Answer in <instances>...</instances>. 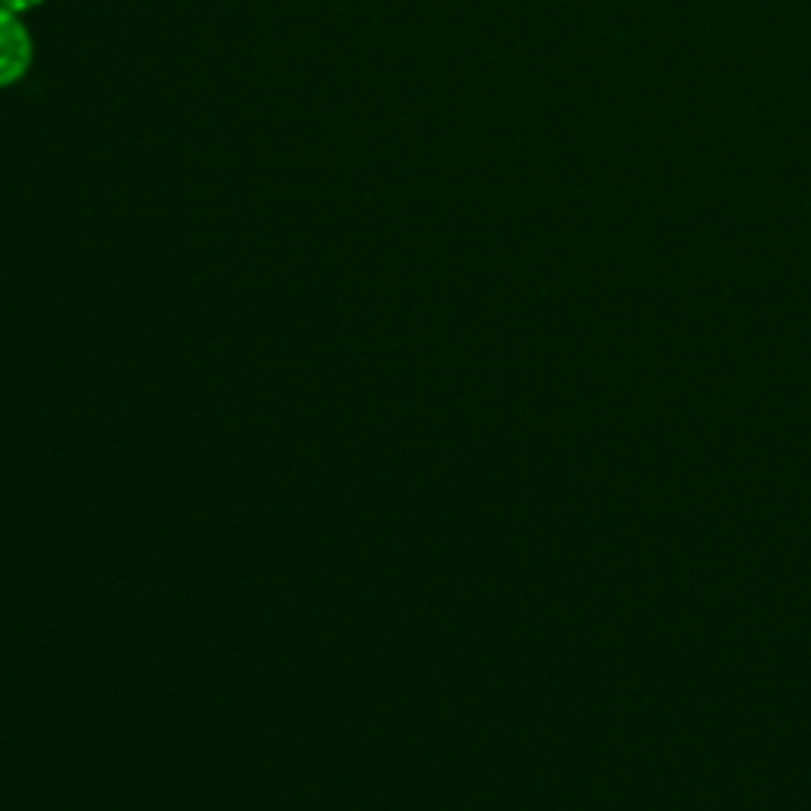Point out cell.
Here are the masks:
<instances>
[{
  "mask_svg": "<svg viewBox=\"0 0 811 811\" xmlns=\"http://www.w3.org/2000/svg\"><path fill=\"white\" fill-rule=\"evenodd\" d=\"M10 10H23V7H33V3H38V0H3Z\"/></svg>",
  "mask_w": 811,
  "mask_h": 811,
  "instance_id": "7a4b0ae2",
  "label": "cell"
},
{
  "mask_svg": "<svg viewBox=\"0 0 811 811\" xmlns=\"http://www.w3.org/2000/svg\"><path fill=\"white\" fill-rule=\"evenodd\" d=\"M33 58V41L23 23L10 13L0 10V86L20 80Z\"/></svg>",
  "mask_w": 811,
  "mask_h": 811,
  "instance_id": "6da1fadb",
  "label": "cell"
}]
</instances>
